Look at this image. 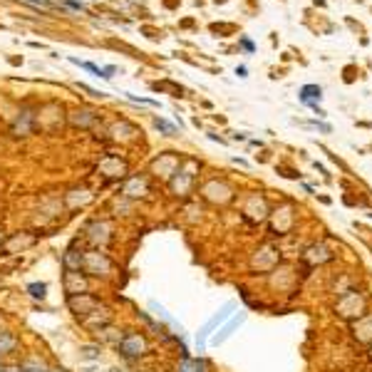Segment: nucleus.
Segmentation results:
<instances>
[{
    "label": "nucleus",
    "instance_id": "21",
    "mask_svg": "<svg viewBox=\"0 0 372 372\" xmlns=\"http://www.w3.org/2000/svg\"><path fill=\"white\" fill-rule=\"evenodd\" d=\"M0 325H2V315H0ZM0 330H2V328H0Z\"/></svg>",
    "mask_w": 372,
    "mask_h": 372
},
{
    "label": "nucleus",
    "instance_id": "8",
    "mask_svg": "<svg viewBox=\"0 0 372 372\" xmlns=\"http://www.w3.org/2000/svg\"><path fill=\"white\" fill-rule=\"evenodd\" d=\"M300 102L303 104H308V107H313L315 112H318V117H325V112L318 107V102H320V97H323V89L318 87V84H305L303 89H300Z\"/></svg>",
    "mask_w": 372,
    "mask_h": 372
},
{
    "label": "nucleus",
    "instance_id": "20",
    "mask_svg": "<svg viewBox=\"0 0 372 372\" xmlns=\"http://www.w3.org/2000/svg\"><path fill=\"white\" fill-rule=\"evenodd\" d=\"M109 372H129V370H124V368H114V370H109Z\"/></svg>",
    "mask_w": 372,
    "mask_h": 372
},
{
    "label": "nucleus",
    "instance_id": "15",
    "mask_svg": "<svg viewBox=\"0 0 372 372\" xmlns=\"http://www.w3.org/2000/svg\"><path fill=\"white\" fill-rule=\"evenodd\" d=\"M82 353H84L87 360H99V355H102V345H99V343H94V345H84Z\"/></svg>",
    "mask_w": 372,
    "mask_h": 372
},
{
    "label": "nucleus",
    "instance_id": "11",
    "mask_svg": "<svg viewBox=\"0 0 372 372\" xmlns=\"http://www.w3.org/2000/svg\"><path fill=\"white\" fill-rule=\"evenodd\" d=\"M206 360L204 358H199V360H191V358H181L179 360V365H176V372H206Z\"/></svg>",
    "mask_w": 372,
    "mask_h": 372
},
{
    "label": "nucleus",
    "instance_id": "7",
    "mask_svg": "<svg viewBox=\"0 0 372 372\" xmlns=\"http://www.w3.org/2000/svg\"><path fill=\"white\" fill-rule=\"evenodd\" d=\"M228 310H233V303H226L221 310H219V313H216V315H214V318H211V320H209V323L201 328V333H199V338H196V343H199V350L204 348V340H206V338L214 333V328H216V325H221L223 320L228 318Z\"/></svg>",
    "mask_w": 372,
    "mask_h": 372
},
{
    "label": "nucleus",
    "instance_id": "12",
    "mask_svg": "<svg viewBox=\"0 0 372 372\" xmlns=\"http://www.w3.org/2000/svg\"><path fill=\"white\" fill-rule=\"evenodd\" d=\"M124 194H127L129 199H139V196H144V194H147V181H144V179H132V181L127 184Z\"/></svg>",
    "mask_w": 372,
    "mask_h": 372
},
{
    "label": "nucleus",
    "instance_id": "4",
    "mask_svg": "<svg viewBox=\"0 0 372 372\" xmlns=\"http://www.w3.org/2000/svg\"><path fill=\"white\" fill-rule=\"evenodd\" d=\"M87 241L94 246V248H104L109 241H112V228L107 221H92L87 228Z\"/></svg>",
    "mask_w": 372,
    "mask_h": 372
},
{
    "label": "nucleus",
    "instance_id": "5",
    "mask_svg": "<svg viewBox=\"0 0 372 372\" xmlns=\"http://www.w3.org/2000/svg\"><path fill=\"white\" fill-rule=\"evenodd\" d=\"M62 286L67 296H77V293H87L89 283L84 278V271H65L62 276Z\"/></svg>",
    "mask_w": 372,
    "mask_h": 372
},
{
    "label": "nucleus",
    "instance_id": "6",
    "mask_svg": "<svg viewBox=\"0 0 372 372\" xmlns=\"http://www.w3.org/2000/svg\"><path fill=\"white\" fill-rule=\"evenodd\" d=\"M84 263V248L74 241L72 246H67V251L62 253V268L65 271H82Z\"/></svg>",
    "mask_w": 372,
    "mask_h": 372
},
{
    "label": "nucleus",
    "instance_id": "16",
    "mask_svg": "<svg viewBox=\"0 0 372 372\" xmlns=\"http://www.w3.org/2000/svg\"><path fill=\"white\" fill-rule=\"evenodd\" d=\"M156 129H161L164 134H169V137H174L176 134V127L174 124H169V122H164V119H156Z\"/></svg>",
    "mask_w": 372,
    "mask_h": 372
},
{
    "label": "nucleus",
    "instance_id": "14",
    "mask_svg": "<svg viewBox=\"0 0 372 372\" xmlns=\"http://www.w3.org/2000/svg\"><path fill=\"white\" fill-rule=\"evenodd\" d=\"M27 293L35 298V300H42V298L47 296V283H30L27 286Z\"/></svg>",
    "mask_w": 372,
    "mask_h": 372
},
{
    "label": "nucleus",
    "instance_id": "17",
    "mask_svg": "<svg viewBox=\"0 0 372 372\" xmlns=\"http://www.w3.org/2000/svg\"><path fill=\"white\" fill-rule=\"evenodd\" d=\"M2 372H22V368H20V365H5Z\"/></svg>",
    "mask_w": 372,
    "mask_h": 372
},
{
    "label": "nucleus",
    "instance_id": "13",
    "mask_svg": "<svg viewBox=\"0 0 372 372\" xmlns=\"http://www.w3.org/2000/svg\"><path fill=\"white\" fill-rule=\"evenodd\" d=\"M243 318H246V315H243V313H238V315H236V318H233V320H231V323H228V325L221 330V335H216V338H214V343H216V345H219V343H223V340L231 335V330H233L236 325H241V323H243Z\"/></svg>",
    "mask_w": 372,
    "mask_h": 372
},
{
    "label": "nucleus",
    "instance_id": "2",
    "mask_svg": "<svg viewBox=\"0 0 372 372\" xmlns=\"http://www.w3.org/2000/svg\"><path fill=\"white\" fill-rule=\"evenodd\" d=\"M112 261L107 258V253L102 248H89L84 251V263H82V271L92 278H107L112 276Z\"/></svg>",
    "mask_w": 372,
    "mask_h": 372
},
{
    "label": "nucleus",
    "instance_id": "9",
    "mask_svg": "<svg viewBox=\"0 0 372 372\" xmlns=\"http://www.w3.org/2000/svg\"><path fill=\"white\" fill-rule=\"evenodd\" d=\"M20 348V338L10 330H0V360L7 355H15Z\"/></svg>",
    "mask_w": 372,
    "mask_h": 372
},
{
    "label": "nucleus",
    "instance_id": "18",
    "mask_svg": "<svg viewBox=\"0 0 372 372\" xmlns=\"http://www.w3.org/2000/svg\"><path fill=\"white\" fill-rule=\"evenodd\" d=\"M243 47H246L248 52H253V42H251V40H243Z\"/></svg>",
    "mask_w": 372,
    "mask_h": 372
},
{
    "label": "nucleus",
    "instance_id": "1",
    "mask_svg": "<svg viewBox=\"0 0 372 372\" xmlns=\"http://www.w3.org/2000/svg\"><path fill=\"white\" fill-rule=\"evenodd\" d=\"M114 350H117V355H119L122 360L134 363V360L144 358L149 353V340L142 330H127V333L122 335V340L114 345Z\"/></svg>",
    "mask_w": 372,
    "mask_h": 372
},
{
    "label": "nucleus",
    "instance_id": "3",
    "mask_svg": "<svg viewBox=\"0 0 372 372\" xmlns=\"http://www.w3.org/2000/svg\"><path fill=\"white\" fill-rule=\"evenodd\" d=\"M67 305L77 318H87L92 310H97L102 305V300L92 293H77V296H67Z\"/></svg>",
    "mask_w": 372,
    "mask_h": 372
},
{
    "label": "nucleus",
    "instance_id": "19",
    "mask_svg": "<svg viewBox=\"0 0 372 372\" xmlns=\"http://www.w3.org/2000/svg\"><path fill=\"white\" fill-rule=\"evenodd\" d=\"M50 372H67L65 368H60V365H50Z\"/></svg>",
    "mask_w": 372,
    "mask_h": 372
},
{
    "label": "nucleus",
    "instance_id": "22",
    "mask_svg": "<svg viewBox=\"0 0 372 372\" xmlns=\"http://www.w3.org/2000/svg\"><path fill=\"white\" fill-rule=\"evenodd\" d=\"M0 372H2V370H0Z\"/></svg>",
    "mask_w": 372,
    "mask_h": 372
},
{
    "label": "nucleus",
    "instance_id": "10",
    "mask_svg": "<svg viewBox=\"0 0 372 372\" xmlns=\"http://www.w3.org/2000/svg\"><path fill=\"white\" fill-rule=\"evenodd\" d=\"M17 365L22 368V372H50V365H47L42 358H37V355H27V358H22Z\"/></svg>",
    "mask_w": 372,
    "mask_h": 372
}]
</instances>
